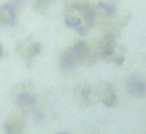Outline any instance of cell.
Instances as JSON below:
<instances>
[{
    "instance_id": "7c38bea8",
    "label": "cell",
    "mask_w": 146,
    "mask_h": 134,
    "mask_svg": "<svg viewBox=\"0 0 146 134\" xmlns=\"http://www.w3.org/2000/svg\"><path fill=\"white\" fill-rule=\"evenodd\" d=\"M96 6V12H98V17H101L102 20H111V19L116 16V6L110 2H99Z\"/></svg>"
},
{
    "instance_id": "52a82bcc",
    "label": "cell",
    "mask_w": 146,
    "mask_h": 134,
    "mask_svg": "<svg viewBox=\"0 0 146 134\" xmlns=\"http://www.w3.org/2000/svg\"><path fill=\"white\" fill-rule=\"evenodd\" d=\"M25 117L19 112H11L3 125L5 134H24L25 131Z\"/></svg>"
},
{
    "instance_id": "9c48e42d",
    "label": "cell",
    "mask_w": 146,
    "mask_h": 134,
    "mask_svg": "<svg viewBox=\"0 0 146 134\" xmlns=\"http://www.w3.org/2000/svg\"><path fill=\"white\" fill-rule=\"evenodd\" d=\"M16 106L24 114H32V111L38 106V98L32 90H22L16 93Z\"/></svg>"
},
{
    "instance_id": "4fadbf2b",
    "label": "cell",
    "mask_w": 146,
    "mask_h": 134,
    "mask_svg": "<svg viewBox=\"0 0 146 134\" xmlns=\"http://www.w3.org/2000/svg\"><path fill=\"white\" fill-rule=\"evenodd\" d=\"M2 56H3V45L0 44V58H2Z\"/></svg>"
},
{
    "instance_id": "5b68a950",
    "label": "cell",
    "mask_w": 146,
    "mask_h": 134,
    "mask_svg": "<svg viewBox=\"0 0 146 134\" xmlns=\"http://www.w3.org/2000/svg\"><path fill=\"white\" fill-rule=\"evenodd\" d=\"M72 50L76 53V58L79 61V64H93L98 59L96 52L90 47V44L83 39L76 41V44L72 45Z\"/></svg>"
},
{
    "instance_id": "8fae6325",
    "label": "cell",
    "mask_w": 146,
    "mask_h": 134,
    "mask_svg": "<svg viewBox=\"0 0 146 134\" xmlns=\"http://www.w3.org/2000/svg\"><path fill=\"white\" fill-rule=\"evenodd\" d=\"M94 89H93L90 84H80V86H77L76 89V98L79 100L80 105L83 106H88L93 103V97H94Z\"/></svg>"
},
{
    "instance_id": "ba28073f",
    "label": "cell",
    "mask_w": 146,
    "mask_h": 134,
    "mask_svg": "<svg viewBox=\"0 0 146 134\" xmlns=\"http://www.w3.org/2000/svg\"><path fill=\"white\" fill-rule=\"evenodd\" d=\"M41 48H42V45L39 42H36V41H24L17 47V53H19V56L25 62H32L39 56Z\"/></svg>"
},
{
    "instance_id": "3957f363",
    "label": "cell",
    "mask_w": 146,
    "mask_h": 134,
    "mask_svg": "<svg viewBox=\"0 0 146 134\" xmlns=\"http://www.w3.org/2000/svg\"><path fill=\"white\" fill-rule=\"evenodd\" d=\"M96 98L107 108H115L118 106V95L115 92V87L110 83H99L94 89Z\"/></svg>"
},
{
    "instance_id": "8992f818",
    "label": "cell",
    "mask_w": 146,
    "mask_h": 134,
    "mask_svg": "<svg viewBox=\"0 0 146 134\" xmlns=\"http://www.w3.org/2000/svg\"><path fill=\"white\" fill-rule=\"evenodd\" d=\"M127 92L135 98H145L146 97V78H143L140 73H133L126 80Z\"/></svg>"
},
{
    "instance_id": "9a60e30c",
    "label": "cell",
    "mask_w": 146,
    "mask_h": 134,
    "mask_svg": "<svg viewBox=\"0 0 146 134\" xmlns=\"http://www.w3.org/2000/svg\"><path fill=\"white\" fill-rule=\"evenodd\" d=\"M58 134H69V133H58Z\"/></svg>"
},
{
    "instance_id": "277c9868",
    "label": "cell",
    "mask_w": 146,
    "mask_h": 134,
    "mask_svg": "<svg viewBox=\"0 0 146 134\" xmlns=\"http://www.w3.org/2000/svg\"><path fill=\"white\" fill-rule=\"evenodd\" d=\"M64 24L69 28H72L74 31L80 34V36H85L90 31V28L86 27V24L83 22L82 16L77 12V9H74L72 6H66V11H64Z\"/></svg>"
},
{
    "instance_id": "5bb4252c",
    "label": "cell",
    "mask_w": 146,
    "mask_h": 134,
    "mask_svg": "<svg viewBox=\"0 0 146 134\" xmlns=\"http://www.w3.org/2000/svg\"><path fill=\"white\" fill-rule=\"evenodd\" d=\"M44 2H47V3H50V2H52V0H44Z\"/></svg>"
},
{
    "instance_id": "6da1fadb",
    "label": "cell",
    "mask_w": 146,
    "mask_h": 134,
    "mask_svg": "<svg viewBox=\"0 0 146 134\" xmlns=\"http://www.w3.org/2000/svg\"><path fill=\"white\" fill-rule=\"evenodd\" d=\"M116 36H118V31L115 30H107L102 36V39L98 42V45L94 47V52H96V56L104 61H110L113 59L115 53L118 52L121 45H118L116 42Z\"/></svg>"
},
{
    "instance_id": "7a4b0ae2",
    "label": "cell",
    "mask_w": 146,
    "mask_h": 134,
    "mask_svg": "<svg viewBox=\"0 0 146 134\" xmlns=\"http://www.w3.org/2000/svg\"><path fill=\"white\" fill-rule=\"evenodd\" d=\"M25 5V0H10L0 5V27H14L17 24L21 8Z\"/></svg>"
},
{
    "instance_id": "30bf717a",
    "label": "cell",
    "mask_w": 146,
    "mask_h": 134,
    "mask_svg": "<svg viewBox=\"0 0 146 134\" xmlns=\"http://www.w3.org/2000/svg\"><path fill=\"white\" fill-rule=\"evenodd\" d=\"M79 65V61L76 58V53H74L72 47L68 50H64L60 56V69L63 72H71Z\"/></svg>"
}]
</instances>
